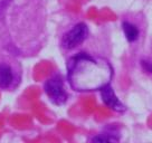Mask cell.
Returning <instances> with one entry per match:
<instances>
[{"mask_svg":"<svg viewBox=\"0 0 152 143\" xmlns=\"http://www.w3.org/2000/svg\"><path fill=\"white\" fill-rule=\"evenodd\" d=\"M68 82L78 92L101 90L110 84L113 75L112 66L105 58L81 53L68 62Z\"/></svg>","mask_w":152,"mask_h":143,"instance_id":"cell-1","label":"cell"},{"mask_svg":"<svg viewBox=\"0 0 152 143\" xmlns=\"http://www.w3.org/2000/svg\"><path fill=\"white\" fill-rule=\"evenodd\" d=\"M92 141H93V142H118L119 139L115 138V136L112 135V134L102 133V134H99L97 136H95V138L92 139Z\"/></svg>","mask_w":152,"mask_h":143,"instance_id":"cell-7","label":"cell"},{"mask_svg":"<svg viewBox=\"0 0 152 143\" xmlns=\"http://www.w3.org/2000/svg\"><path fill=\"white\" fill-rule=\"evenodd\" d=\"M142 66L144 67V68H145L148 72H151V73H152V64H151V63L144 62V61H143V62H142Z\"/></svg>","mask_w":152,"mask_h":143,"instance_id":"cell-8","label":"cell"},{"mask_svg":"<svg viewBox=\"0 0 152 143\" xmlns=\"http://www.w3.org/2000/svg\"><path fill=\"white\" fill-rule=\"evenodd\" d=\"M100 91L102 100H103V102L109 106L110 109L116 111V112H123L125 110V106L121 103V101L118 98V96L115 95L113 88L110 86V84L105 85L104 87H102Z\"/></svg>","mask_w":152,"mask_h":143,"instance_id":"cell-4","label":"cell"},{"mask_svg":"<svg viewBox=\"0 0 152 143\" xmlns=\"http://www.w3.org/2000/svg\"><path fill=\"white\" fill-rule=\"evenodd\" d=\"M122 27H123V31L125 37L129 42H135L139 37V29L137 28L135 25L131 24V23H128V21H124L122 24Z\"/></svg>","mask_w":152,"mask_h":143,"instance_id":"cell-6","label":"cell"},{"mask_svg":"<svg viewBox=\"0 0 152 143\" xmlns=\"http://www.w3.org/2000/svg\"><path fill=\"white\" fill-rule=\"evenodd\" d=\"M45 92L54 104L62 105L67 101V93L59 76H54L45 83Z\"/></svg>","mask_w":152,"mask_h":143,"instance_id":"cell-2","label":"cell"},{"mask_svg":"<svg viewBox=\"0 0 152 143\" xmlns=\"http://www.w3.org/2000/svg\"><path fill=\"white\" fill-rule=\"evenodd\" d=\"M14 83V71L9 65H0V87L8 88Z\"/></svg>","mask_w":152,"mask_h":143,"instance_id":"cell-5","label":"cell"},{"mask_svg":"<svg viewBox=\"0 0 152 143\" xmlns=\"http://www.w3.org/2000/svg\"><path fill=\"white\" fill-rule=\"evenodd\" d=\"M88 35V28L85 24H77L73 28L67 31L62 39V45L66 49H73L77 47L78 45H81Z\"/></svg>","mask_w":152,"mask_h":143,"instance_id":"cell-3","label":"cell"}]
</instances>
